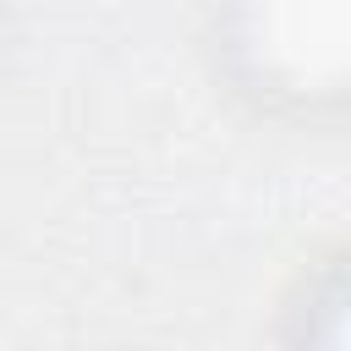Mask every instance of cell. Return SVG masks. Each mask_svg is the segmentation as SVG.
I'll return each instance as SVG.
<instances>
[{
  "label": "cell",
  "mask_w": 351,
  "mask_h": 351,
  "mask_svg": "<svg viewBox=\"0 0 351 351\" xmlns=\"http://www.w3.org/2000/svg\"><path fill=\"white\" fill-rule=\"evenodd\" d=\"M230 55L274 99H346L351 5H247L230 16Z\"/></svg>",
  "instance_id": "cell-1"
},
{
  "label": "cell",
  "mask_w": 351,
  "mask_h": 351,
  "mask_svg": "<svg viewBox=\"0 0 351 351\" xmlns=\"http://www.w3.org/2000/svg\"><path fill=\"white\" fill-rule=\"evenodd\" d=\"M291 351H351V258L307 296Z\"/></svg>",
  "instance_id": "cell-2"
}]
</instances>
